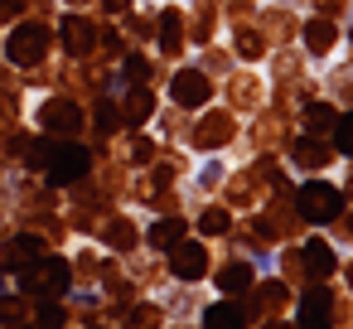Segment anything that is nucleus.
Returning a JSON list of instances; mask_svg holds the SVG:
<instances>
[{
  "instance_id": "1",
  "label": "nucleus",
  "mask_w": 353,
  "mask_h": 329,
  "mask_svg": "<svg viewBox=\"0 0 353 329\" xmlns=\"http://www.w3.org/2000/svg\"><path fill=\"white\" fill-rule=\"evenodd\" d=\"M39 170H44L54 184H73V179H83V170H88V150L73 146V141H44V146H39Z\"/></svg>"
},
{
  "instance_id": "2",
  "label": "nucleus",
  "mask_w": 353,
  "mask_h": 329,
  "mask_svg": "<svg viewBox=\"0 0 353 329\" xmlns=\"http://www.w3.org/2000/svg\"><path fill=\"white\" fill-rule=\"evenodd\" d=\"M295 203H300V213H305L310 223H329V218H339V208H343V199H339L334 184H305Z\"/></svg>"
},
{
  "instance_id": "3",
  "label": "nucleus",
  "mask_w": 353,
  "mask_h": 329,
  "mask_svg": "<svg viewBox=\"0 0 353 329\" xmlns=\"http://www.w3.org/2000/svg\"><path fill=\"white\" fill-rule=\"evenodd\" d=\"M170 266H174L179 281H199V276L208 271V252H203L199 242H184V237H179V242L170 247Z\"/></svg>"
},
{
  "instance_id": "4",
  "label": "nucleus",
  "mask_w": 353,
  "mask_h": 329,
  "mask_svg": "<svg viewBox=\"0 0 353 329\" xmlns=\"http://www.w3.org/2000/svg\"><path fill=\"white\" fill-rule=\"evenodd\" d=\"M44 44H49V34H44V30H34V25H25V30H15V34H10L6 54H10V63H34V59L44 54Z\"/></svg>"
},
{
  "instance_id": "5",
  "label": "nucleus",
  "mask_w": 353,
  "mask_h": 329,
  "mask_svg": "<svg viewBox=\"0 0 353 329\" xmlns=\"http://www.w3.org/2000/svg\"><path fill=\"white\" fill-rule=\"evenodd\" d=\"M170 92H174V102H184V107H199V102L208 97V83H203L199 73H179V78L170 83Z\"/></svg>"
},
{
  "instance_id": "6",
  "label": "nucleus",
  "mask_w": 353,
  "mask_h": 329,
  "mask_svg": "<svg viewBox=\"0 0 353 329\" xmlns=\"http://www.w3.org/2000/svg\"><path fill=\"white\" fill-rule=\"evenodd\" d=\"M295 324H300V329H329V300H324V295H305Z\"/></svg>"
},
{
  "instance_id": "7",
  "label": "nucleus",
  "mask_w": 353,
  "mask_h": 329,
  "mask_svg": "<svg viewBox=\"0 0 353 329\" xmlns=\"http://www.w3.org/2000/svg\"><path fill=\"white\" fill-rule=\"evenodd\" d=\"M34 271H39L34 281H39V286H44L49 295H59V290H68V266H63L59 257H49V261H39Z\"/></svg>"
},
{
  "instance_id": "8",
  "label": "nucleus",
  "mask_w": 353,
  "mask_h": 329,
  "mask_svg": "<svg viewBox=\"0 0 353 329\" xmlns=\"http://www.w3.org/2000/svg\"><path fill=\"white\" fill-rule=\"evenodd\" d=\"M44 121H49V131H73L83 117H78V107H68V102H49V107H44Z\"/></svg>"
},
{
  "instance_id": "9",
  "label": "nucleus",
  "mask_w": 353,
  "mask_h": 329,
  "mask_svg": "<svg viewBox=\"0 0 353 329\" xmlns=\"http://www.w3.org/2000/svg\"><path fill=\"white\" fill-rule=\"evenodd\" d=\"M203 329H242V310L223 300V305H213V310L203 315Z\"/></svg>"
},
{
  "instance_id": "10",
  "label": "nucleus",
  "mask_w": 353,
  "mask_h": 329,
  "mask_svg": "<svg viewBox=\"0 0 353 329\" xmlns=\"http://www.w3.org/2000/svg\"><path fill=\"white\" fill-rule=\"evenodd\" d=\"M305 266H310L314 276H329V271H334V252H329L324 242H305Z\"/></svg>"
},
{
  "instance_id": "11",
  "label": "nucleus",
  "mask_w": 353,
  "mask_h": 329,
  "mask_svg": "<svg viewBox=\"0 0 353 329\" xmlns=\"http://www.w3.org/2000/svg\"><path fill=\"white\" fill-rule=\"evenodd\" d=\"M179 232H184V223H179V218H165V223H155V228H150V242H155V247H174V242H179Z\"/></svg>"
},
{
  "instance_id": "12",
  "label": "nucleus",
  "mask_w": 353,
  "mask_h": 329,
  "mask_svg": "<svg viewBox=\"0 0 353 329\" xmlns=\"http://www.w3.org/2000/svg\"><path fill=\"white\" fill-rule=\"evenodd\" d=\"M252 286V266H228L223 271V290H247Z\"/></svg>"
},
{
  "instance_id": "13",
  "label": "nucleus",
  "mask_w": 353,
  "mask_h": 329,
  "mask_svg": "<svg viewBox=\"0 0 353 329\" xmlns=\"http://www.w3.org/2000/svg\"><path fill=\"white\" fill-rule=\"evenodd\" d=\"M334 141H339V150H343V155H353V112H348V117H339Z\"/></svg>"
},
{
  "instance_id": "14",
  "label": "nucleus",
  "mask_w": 353,
  "mask_h": 329,
  "mask_svg": "<svg viewBox=\"0 0 353 329\" xmlns=\"http://www.w3.org/2000/svg\"><path fill=\"white\" fill-rule=\"evenodd\" d=\"M329 39H334V34H329V25H310V30H305V44H310L314 54H324V49H329Z\"/></svg>"
},
{
  "instance_id": "15",
  "label": "nucleus",
  "mask_w": 353,
  "mask_h": 329,
  "mask_svg": "<svg viewBox=\"0 0 353 329\" xmlns=\"http://www.w3.org/2000/svg\"><path fill=\"white\" fill-rule=\"evenodd\" d=\"M63 34H68V44H73V49H83V44H88V25H78V20H68V25H63Z\"/></svg>"
},
{
  "instance_id": "16",
  "label": "nucleus",
  "mask_w": 353,
  "mask_h": 329,
  "mask_svg": "<svg viewBox=\"0 0 353 329\" xmlns=\"http://www.w3.org/2000/svg\"><path fill=\"white\" fill-rule=\"evenodd\" d=\"M59 324H63V310H54V305L39 310V329H59Z\"/></svg>"
},
{
  "instance_id": "17",
  "label": "nucleus",
  "mask_w": 353,
  "mask_h": 329,
  "mask_svg": "<svg viewBox=\"0 0 353 329\" xmlns=\"http://www.w3.org/2000/svg\"><path fill=\"white\" fill-rule=\"evenodd\" d=\"M329 117H334V112H329L324 102H319V107H310V126H329Z\"/></svg>"
},
{
  "instance_id": "18",
  "label": "nucleus",
  "mask_w": 353,
  "mask_h": 329,
  "mask_svg": "<svg viewBox=\"0 0 353 329\" xmlns=\"http://www.w3.org/2000/svg\"><path fill=\"white\" fill-rule=\"evenodd\" d=\"M203 228H208V232H223V228H228V218H223V213H208V218H203Z\"/></svg>"
}]
</instances>
